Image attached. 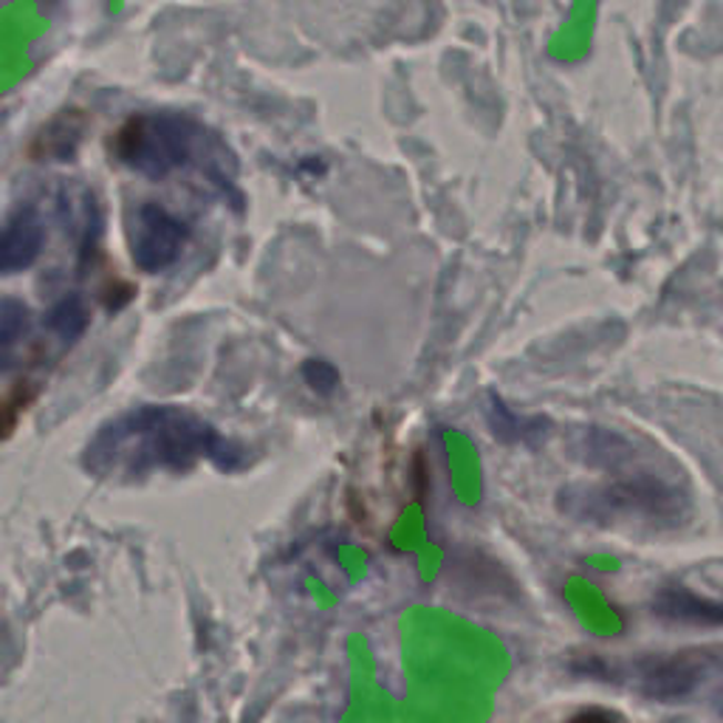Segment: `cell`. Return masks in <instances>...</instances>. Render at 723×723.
Instances as JSON below:
<instances>
[{
	"instance_id": "8fae6325",
	"label": "cell",
	"mask_w": 723,
	"mask_h": 723,
	"mask_svg": "<svg viewBox=\"0 0 723 723\" xmlns=\"http://www.w3.org/2000/svg\"><path fill=\"white\" fill-rule=\"evenodd\" d=\"M302 379L309 384L311 391L320 393V396H328V393L340 384V373L331 362H322V359H309L306 365H302Z\"/></svg>"
},
{
	"instance_id": "9c48e42d",
	"label": "cell",
	"mask_w": 723,
	"mask_h": 723,
	"mask_svg": "<svg viewBox=\"0 0 723 723\" xmlns=\"http://www.w3.org/2000/svg\"><path fill=\"white\" fill-rule=\"evenodd\" d=\"M89 320L91 317H89V309H85V302L74 295H69V297H63L60 302H54L49 314H45V326H49L51 331L58 333L60 340H65V342L80 340L82 331L89 328Z\"/></svg>"
},
{
	"instance_id": "30bf717a",
	"label": "cell",
	"mask_w": 723,
	"mask_h": 723,
	"mask_svg": "<svg viewBox=\"0 0 723 723\" xmlns=\"http://www.w3.org/2000/svg\"><path fill=\"white\" fill-rule=\"evenodd\" d=\"M29 331V309L20 300L0 302V348L14 345Z\"/></svg>"
},
{
	"instance_id": "277c9868",
	"label": "cell",
	"mask_w": 723,
	"mask_h": 723,
	"mask_svg": "<svg viewBox=\"0 0 723 723\" xmlns=\"http://www.w3.org/2000/svg\"><path fill=\"white\" fill-rule=\"evenodd\" d=\"M189 147L193 136L187 125L173 116H136L116 133L114 142L120 162L151 178H162L182 167Z\"/></svg>"
},
{
	"instance_id": "5b68a950",
	"label": "cell",
	"mask_w": 723,
	"mask_h": 723,
	"mask_svg": "<svg viewBox=\"0 0 723 723\" xmlns=\"http://www.w3.org/2000/svg\"><path fill=\"white\" fill-rule=\"evenodd\" d=\"M187 244V229L178 218L156 204L138 207L131 224L133 264L147 275L171 269Z\"/></svg>"
},
{
	"instance_id": "3957f363",
	"label": "cell",
	"mask_w": 723,
	"mask_h": 723,
	"mask_svg": "<svg viewBox=\"0 0 723 723\" xmlns=\"http://www.w3.org/2000/svg\"><path fill=\"white\" fill-rule=\"evenodd\" d=\"M723 673L721 650H681L608 667V679L653 701H686Z\"/></svg>"
},
{
	"instance_id": "6da1fadb",
	"label": "cell",
	"mask_w": 723,
	"mask_h": 723,
	"mask_svg": "<svg viewBox=\"0 0 723 723\" xmlns=\"http://www.w3.org/2000/svg\"><path fill=\"white\" fill-rule=\"evenodd\" d=\"M562 504L571 515L597 526H679L690 512L686 492L679 484L648 472L574 489L562 497Z\"/></svg>"
},
{
	"instance_id": "8992f818",
	"label": "cell",
	"mask_w": 723,
	"mask_h": 723,
	"mask_svg": "<svg viewBox=\"0 0 723 723\" xmlns=\"http://www.w3.org/2000/svg\"><path fill=\"white\" fill-rule=\"evenodd\" d=\"M45 246V227L38 209H18L0 229V275H18L38 264Z\"/></svg>"
},
{
	"instance_id": "52a82bcc",
	"label": "cell",
	"mask_w": 723,
	"mask_h": 723,
	"mask_svg": "<svg viewBox=\"0 0 723 723\" xmlns=\"http://www.w3.org/2000/svg\"><path fill=\"white\" fill-rule=\"evenodd\" d=\"M655 617L667 622L695 624V628H723V602L699 597L686 588H667L653 602Z\"/></svg>"
},
{
	"instance_id": "7c38bea8",
	"label": "cell",
	"mask_w": 723,
	"mask_h": 723,
	"mask_svg": "<svg viewBox=\"0 0 723 723\" xmlns=\"http://www.w3.org/2000/svg\"><path fill=\"white\" fill-rule=\"evenodd\" d=\"M568 723H622V721H619V717L613 715V712L582 710V712H577V715H574Z\"/></svg>"
},
{
	"instance_id": "7a4b0ae2",
	"label": "cell",
	"mask_w": 723,
	"mask_h": 723,
	"mask_svg": "<svg viewBox=\"0 0 723 723\" xmlns=\"http://www.w3.org/2000/svg\"><path fill=\"white\" fill-rule=\"evenodd\" d=\"M120 438L142 441L147 464L189 466L202 455H209L218 464L235 461V450L209 424L178 410H142L127 415Z\"/></svg>"
},
{
	"instance_id": "ba28073f",
	"label": "cell",
	"mask_w": 723,
	"mask_h": 723,
	"mask_svg": "<svg viewBox=\"0 0 723 723\" xmlns=\"http://www.w3.org/2000/svg\"><path fill=\"white\" fill-rule=\"evenodd\" d=\"M80 142H82V120H76V116L69 114L54 120L43 133H40L34 153H38L40 158H51V162H65V158L74 156Z\"/></svg>"
}]
</instances>
